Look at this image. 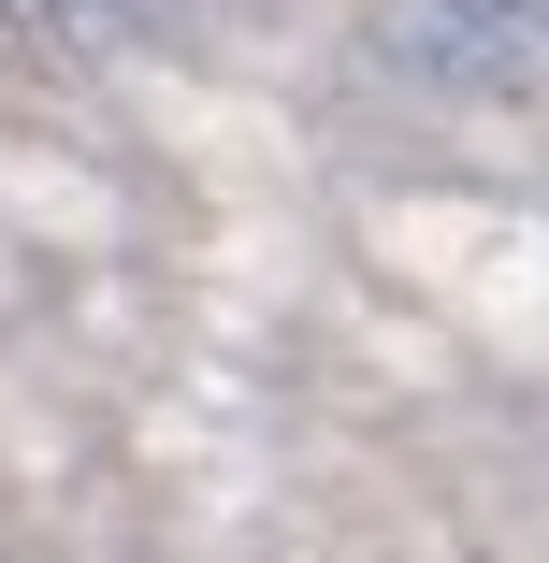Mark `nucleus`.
Returning <instances> with one entry per match:
<instances>
[{
    "instance_id": "1",
    "label": "nucleus",
    "mask_w": 549,
    "mask_h": 563,
    "mask_svg": "<svg viewBox=\"0 0 549 563\" xmlns=\"http://www.w3.org/2000/svg\"><path fill=\"white\" fill-rule=\"evenodd\" d=\"M405 58L463 101H520L549 73V0H405Z\"/></svg>"
},
{
    "instance_id": "2",
    "label": "nucleus",
    "mask_w": 549,
    "mask_h": 563,
    "mask_svg": "<svg viewBox=\"0 0 549 563\" xmlns=\"http://www.w3.org/2000/svg\"><path fill=\"white\" fill-rule=\"evenodd\" d=\"M15 15H30L44 44H73V58H117V44L145 30V0H15Z\"/></svg>"
},
{
    "instance_id": "3",
    "label": "nucleus",
    "mask_w": 549,
    "mask_h": 563,
    "mask_svg": "<svg viewBox=\"0 0 549 563\" xmlns=\"http://www.w3.org/2000/svg\"><path fill=\"white\" fill-rule=\"evenodd\" d=\"M30 73H44V30L15 15V0H0V117H15V101H30Z\"/></svg>"
}]
</instances>
